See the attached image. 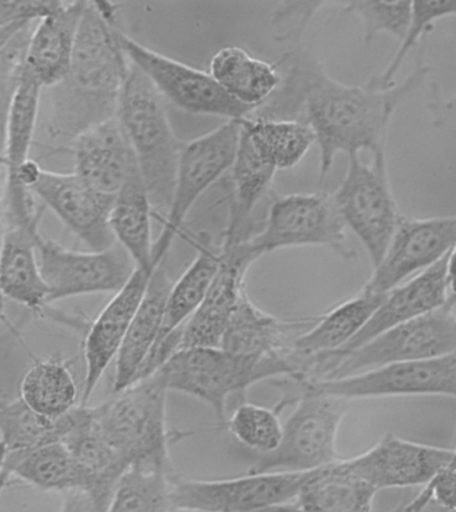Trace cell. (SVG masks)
<instances>
[{"mask_svg":"<svg viewBox=\"0 0 456 512\" xmlns=\"http://www.w3.org/2000/svg\"><path fill=\"white\" fill-rule=\"evenodd\" d=\"M311 472V471H310ZM310 472H264L224 480H172L171 508L254 512L291 503Z\"/></svg>","mask_w":456,"mask_h":512,"instance_id":"cell-14","label":"cell"},{"mask_svg":"<svg viewBox=\"0 0 456 512\" xmlns=\"http://www.w3.org/2000/svg\"><path fill=\"white\" fill-rule=\"evenodd\" d=\"M276 66L283 68L278 90L251 115L307 124L319 150V183L326 180L339 154L386 152L396 110L430 74V67L419 62L402 83L380 86L371 79L362 86L346 84L302 50L288 52Z\"/></svg>","mask_w":456,"mask_h":512,"instance_id":"cell-1","label":"cell"},{"mask_svg":"<svg viewBox=\"0 0 456 512\" xmlns=\"http://www.w3.org/2000/svg\"><path fill=\"white\" fill-rule=\"evenodd\" d=\"M75 174L95 190L116 195L138 167L119 120L108 119L76 136L72 143Z\"/></svg>","mask_w":456,"mask_h":512,"instance_id":"cell-20","label":"cell"},{"mask_svg":"<svg viewBox=\"0 0 456 512\" xmlns=\"http://www.w3.org/2000/svg\"><path fill=\"white\" fill-rule=\"evenodd\" d=\"M452 459L454 450L386 435L370 450L346 460L356 475L379 492L384 488L424 486L450 466Z\"/></svg>","mask_w":456,"mask_h":512,"instance_id":"cell-17","label":"cell"},{"mask_svg":"<svg viewBox=\"0 0 456 512\" xmlns=\"http://www.w3.org/2000/svg\"><path fill=\"white\" fill-rule=\"evenodd\" d=\"M219 266L220 247L216 248L208 238L203 242H198V256L183 272V275L172 284L166 307H164L158 342L151 354L159 350L171 336L180 335L184 324L195 314L206 298L207 292L218 274Z\"/></svg>","mask_w":456,"mask_h":512,"instance_id":"cell-32","label":"cell"},{"mask_svg":"<svg viewBox=\"0 0 456 512\" xmlns=\"http://www.w3.org/2000/svg\"><path fill=\"white\" fill-rule=\"evenodd\" d=\"M40 274L46 283L47 304L72 296L118 292L135 271L134 260L119 244L107 251H74L39 236Z\"/></svg>","mask_w":456,"mask_h":512,"instance_id":"cell-13","label":"cell"},{"mask_svg":"<svg viewBox=\"0 0 456 512\" xmlns=\"http://www.w3.org/2000/svg\"><path fill=\"white\" fill-rule=\"evenodd\" d=\"M434 502L447 510L456 511V467L440 470L410 503L403 504L402 512H419L427 503Z\"/></svg>","mask_w":456,"mask_h":512,"instance_id":"cell-40","label":"cell"},{"mask_svg":"<svg viewBox=\"0 0 456 512\" xmlns=\"http://www.w3.org/2000/svg\"><path fill=\"white\" fill-rule=\"evenodd\" d=\"M227 430L255 455L271 454L283 438L279 412L254 403L238 404L228 419Z\"/></svg>","mask_w":456,"mask_h":512,"instance_id":"cell-37","label":"cell"},{"mask_svg":"<svg viewBox=\"0 0 456 512\" xmlns=\"http://www.w3.org/2000/svg\"><path fill=\"white\" fill-rule=\"evenodd\" d=\"M419 512H456L452 510H447V508H443L438 506V504L434 502L427 503L426 506L422 508Z\"/></svg>","mask_w":456,"mask_h":512,"instance_id":"cell-50","label":"cell"},{"mask_svg":"<svg viewBox=\"0 0 456 512\" xmlns=\"http://www.w3.org/2000/svg\"><path fill=\"white\" fill-rule=\"evenodd\" d=\"M230 171L231 195L228 199V222L223 242L240 243L250 238L248 219L263 196L270 191L278 171L256 154L243 132Z\"/></svg>","mask_w":456,"mask_h":512,"instance_id":"cell-31","label":"cell"},{"mask_svg":"<svg viewBox=\"0 0 456 512\" xmlns=\"http://www.w3.org/2000/svg\"><path fill=\"white\" fill-rule=\"evenodd\" d=\"M39 236V228L3 224L0 280L7 299L43 314L48 290L40 274L36 251Z\"/></svg>","mask_w":456,"mask_h":512,"instance_id":"cell-26","label":"cell"},{"mask_svg":"<svg viewBox=\"0 0 456 512\" xmlns=\"http://www.w3.org/2000/svg\"><path fill=\"white\" fill-rule=\"evenodd\" d=\"M116 6L87 2L76 35L70 74L54 87L51 114L55 135L76 136L115 118L131 63L120 47Z\"/></svg>","mask_w":456,"mask_h":512,"instance_id":"cell-2","label":"cell"},{"mask_svg":"<svg viewBox=\"0 0 456 512\" xmlns=\"http://www.w3.org/2000/svg\"><path fill=\"white\" fill-rule=\"evenodd\" d=\"M240 126L256 154L276 171L298 166L315 146L314 132L307 124L296 120L250 115L240 120Z\"/></svg>","mask_w":456,"mask_h":512,"instance_id":"cell-33","label":"cell"},{"mask_svg":"<svg viewBox=\"0 0 456 512\" xmlns=\"http://www.w3.org/2000/svg\"><path fill=\"white\" fill-rule=\"evenodd\" d=\"M2 236H3V220L2 216H0V244H2ZM6 299L7 296L4 294L2 280H0V324L6 320Z\"/></svg>","mask_w":456,"mask_h":512,"instance_id":"cell-49","label":"cell"},{"mask_svg":"<svg viewBox=\"0 0 456 512\" xmlns=\"http://www.w3.org/2000/svg\"><path fill=\"white\" fill-rule=\"evenodd\" d=\"M31 192L88 250L107 251L118 244L110 226L115 195L95 190L75 172L60 174L47 170L40 172Z\"/></svg>","mask_w":456,"mask_h":512,"instance_id":"cell-16","label":"cell"},{"mask_svg":"<svg viewBox=\"0 0 456 512\" xmlns=\"http://www.w3.org/2000/svg\"><path fill=\"white\" fill-rule=\"evenodd\" d=\"M166 380L159 371L94 406L96 419L128 468L172 475Z\"/></svg>","mask_w":456,"mask_h":512,"instance_id":"cell-5","label":"cell"},{"mask_svg":"<svg viewBox=\"0 0 456 512\" xmlns=\"http://www.w3.org/2000/svg\"><path fill=\"white\" fill-rule=\"evenodd\" d=\"M446 260L447 256L435 266L387 292L363 330L338 351L355 350L392 327L446 306L450 300L446 286Z\"/></svg>","mask_w":456,"mask_h":512,"instance_id":"cell-22","label":"cell"},{"mask_svg":"<svg viewBox=\"0 0 456 512\" xmlns=\"http://www.w3.org/2000/svg\"><path fill=\"white\" fill-rule=\"evenodd\" d=\"M168 390L202 400L224 423L231 396L242 395L263 380L287 376L298 379V364L284 355H240L220 347L176 351L158 370Z\"/></svg>","mask_w":456,"mask_h":512,"instance_id":"cell-4","label":"cell"},{"mask_svg":"<svg viewBox=\"0 0 456 512\" xmlns=\"http://www.w3.org/2000/svg\"><path fill=\"white\" fill-rule=\"evenodd\" d=\"M294 411L283 424V438L274 452L255 455L247 474L310 472L339 460L338 432L348 411V400L336 396L296 395Z\"/></svg>","mask_w":456,"mask_h":512,"instance_id":"cell-7","label":"cell"},{"mask_svg":"<svg viewBox=\"0 0 456 512\" xmlns=\"http://www.w3.org/2000/svg\"><path fill=\"white\" fill-rule=\"evenodd\" d=\"M220 266L206 298L180 330L179 350L220 347L240 296L246 291V274L254 259L242 243L220 244Z\"/></svg>","mask_w":456,"mask_h":512,"instance_id":"cell-18","label":"cell"},{"mask_svg":"<svg viewBox=\"0 0 456 512\" xmlns=\"http://www.w3.org/2000/svg\"><path fill=\"white\" fill-rule=\"evenodd\" d=\"M112 495L88 490H72L64 494L59 512H107Z\"/></svg>","mask_w":456,"mask_h":512,"instance_id":"cell-43","label":"cell"},{"mask_svg":"<svg viewBox=\"0 0 456 512\" xmlns=\"http://www.w3.org/2000/svg\"><path fill=\"white\" fill-rule=\"evenodd\" d=\"M292 382L298 384L299 394L311 392L330 395L348 402L387 396L438 395L456 398V354L416 362L386 364L343 378ZM299 394L284 398L280 404L287 406Z\"/></svg>","mask_w":456,"mask_h":512,"instance_id":"cell-10","label":"cell"},{"mask_svg":"<svg viewBox=\"0 0 456 512\" xmlns=\"http://www.w3.org/2000/svg\"><path fill=\"white\" fill-rule=\"evenodd\" d=\"M456 244V216L403 218L386 254L362 290L386 295L446 258Z\"/></svg>","mask_w":456,"mask_h":512,"instance_id":"cell-15","label":"cell"},{"mask_svg":"<svg viewBox=\"0 0 456 512\" xmlns=\"http://www.w3.org/2000/svg\"><path fill=\"white\" fill-rule=\"evenodd\" d=\"M20 66V64H19ZM19 66L16 67L11 79L6 83H0V182H2L3 171H6V132L8 110H10L11 96L16 84ZM2 192H0V216H2Z\"/></svg>","mask_w":456,"mask_h":512,"instance_id":"cell-44","label":"cell"},{"mask_svg":"<svg viewBox=\"0 0 456 512\" xmlns=\"http://www.w3.org/2000/svg\"><path fill=\"white\" fill-rule=\"evenodd\" d=\"M62 6V2H0V27L16 22H38Z\"/></svg>","mask_w":456,"mask_h":512,"instance_id":"cell-42","label":"cell"},{"mask_svg":"<svg viewBox=\"0 0 456 512\" xmlns=\"http://www.w3.org/2000/svg\"><path fill=\"white\" fill-rule=\"evenodd\" d=\"M378 491L356 475L346 459L310 472L295 503L303 512H374Z\"/></svg>","mask_w":456,"mask_h":512,"instance_id":"cell-28","label":"cell"},{"mask_svg":"<svg viewBox=\"0 0 456 512\" xmlns=\"http://www.w3.org/2000/svg\"><path fill=\"white\" fill-rule=\"evenodd\" d=\"M450 466L456 467V448L454 450V459H452Z\"/></svg>","mask_w":456,"mask_h":512,"instance_id":"cell-53","label":"cell"},{"mask_svg":"<svg viewBox=\"0 0 456 512\" xmlns=\"http://www.w3.org/2000/svg\"><path fill=\"white\" fill-rule=\"evenodd\" d=\"M72 410L58 419L32 411L22 399L0 406V446L6 455H24L35 448L62 443L70 431Z\"/></svg>","mask_w":456,"mask_h":512,"instance_id":"cell-35","label":"cell"},{"mask_svg":"<svg viewBox=\"0 0 456 512\" xmlns=\"http://www.w3.org/2000/svg\"><path fill=\"white\" fill-rule=\"evenodd\" d=\"M30 24L31 23L28 22H16L0 27V54H2L6 48L10 47V44H12Z\"/></svg>","mask_w":456,"mask_h":512,"instance_id":"cell-45","label":"cell"},{"mask_svg":"<svg viewBox=\"0 0 456 512\" xmlns=\"http://www.w3.org/2000/svg\"><path fill=\"white\" fill-rule=\"evenodd\" d=\"M332 7V2H299L282 3L274 12V24L279 28L282 40H300L304 28L323 8Z\"/></svg>","mask_w":456,"mask_h":512,"instance_id":"cell-41","label":"cell"},{"mask_svg":"<svg viewBox=\"0 0 456 512\" xmlns=\"http://www.w3.org/2000/svg\"><path fill=\"white\" fill-rule=\"evenodd\" d=\"M172 284L174 282L167 275L163 264L156 267L138 312L132 320L130 330L116 356L114 386H112L114 394L138 382L144 363L158 342L164 307H166Z\"/></svg>","mask_w":456,"mask_h":512,"instance_id":"cell-24","label":"cell"},{"mask_svg":"<svg viewBox=\"0 0 456 512\" xmlns=\"http://www.w3.org/2000/svg\"><path fill=\"white\" fill-rule=\"evenodd\" d=\"M167 512H210L202 510H191V508H170Z\"/></svg>","mask_w":456,"mask_h":512,"instance_id":"cell-51","label":"cell"},{"mask_svg":"<svg viewBox=\"0 0 456 512\" xmlns=\"http://www.w3.org/2000/svg\"><path fill=\"white\" fill-rule=\"evenodd\" d=\"M434 115L440 122L456 123V94L452 95V98L446 100V102L435 104Z\"/></svg>","mask_w":456,"mask_h":512,"instance_id":"cell-47","label":"cell"},{"mask_svg":"<svg viewBox=\"0 0 456 512\" xmlns=\"http://www.w3.org/2000/svg\"><path fill=\"white\" fill-rule=\"evenodd\" d=\"M254 512H303L302 508L298 506L296 503H284V504H276V506H271L267 508H263V510L254 511Z\"/></svg>","mask_w":456,"mask_h":512,"instance_id":"cell-48","label":"cell"},{"mask_svg":"<svg viewBox=\"0 0 456 512\" xmlns=\"http://www.w3.org/2000/svg\"><path fill=\"white\" fill-rule=\"evenodd\" d=\"M384 296L386 295L359 291L352 298L344 300L320 316L311 328L300 335L292 344L290 351V358L302 370L299 379H302L306 372L308 360L327 352L342 350L350 343L378 310Z\"/></svg>","mask_w":456,"mask_h":512,"instance_id":"cell-25","label":"cell"},{"mask_svg":"<svg viewBox=\"0 0 456 512\" xmlns=\"http://www.w3.org/2000/svg\"><path fill=\"white\" fill-rule=\"evenodd\" d=\"M454 300L430 314L383 332L351 351H332L310 360V380L343 378L400 362L456 354Z\"/></svg>","mask_w":456,"mask_h":512,"instance_id":"cell-6","label":"cell"},{"mask_svg":"<svg viewBox=\"0 0 456 512\" xmlns=\"http://www.w3.org/2000/svg\"><path fill=\"white\" fill-rule=\"evenodd\" d=\"M403 504H400V506L395 507L394 510L388 511V512H402Z\"/></svg>","mask_w":456,"mask_h":512,"instance_id":"cell-52","label":"cell"},{"mask_svg":"<svg viewBox=\"0 0 456 512\" xmlns=\"http://www.w3.org/2000/svg\"><path fill=\"white\" fill-rule=\"evenodd\" d=\"M31 484L39 490L63 492L91 491V482L63 443H51L27 454L4 456L0 468V494L10 478Z\"/></svg>","mask_w":456,"mask_h":512,"instance_id":"cell-27","label":"cell"},{"mask_svg":"<svg viewBox=\"0 0 456 512\" xmlns=\"http://www.w3.org/2000/svg\"><path fill=\"white\" fill-rule=\"evenodd\" d=\"M150 196L144 186L139 168L136 167L127 182L115 195L110 216V226L116 243L126 250L135 266L155 270L160 264L154 259L152 240Z\"/></svg>","mask_w":456,"mask_h":512,"instance_id":"cell-29","label":"cell"},{"mask_svg":"<svg viewBox=\"0 0 456 512\" xmlns=\"http://www.w3.org/2000/svg\"><path fill=\"white\" fill-rule=\"evenodd\" d=\"M6 403L2 398H0V406H3V404Z\"/></svg>","mask_w":456,"mask_h":512,"instance_id":"cell-54","label":"cell"},{"mask_svg":"<svg viewBox=\"0 0 456 512\" xmlns=\"http://www.w3.org/2000/svg\"><path fill=\"white\" fill-rule=\"evenodd\" d=\"M446 286L448 299L456 302V244L448 252L446 260Z\"/></svg>","mask_w":456,"mask_h":512,"instance_id":"cell-46","label":"cell"},{"mask_svg":"<svg viewBox=\"0 0 456 512\" xmlns=\"http://www.w3.org/2000/svg\"><path fill=\"white\" fill-rule=\"evenodd\" d=\"M20 399L46 418L58 419L74 410L79 394L71 363L60 358L35 360L20 384Z\"/></svg>","mask_w":456,"mask_h":512,"instance_id":"cell-34","label":"cell"},{"mask_svg":"<svg viewBox=\"0 0 456 512\" xmlns=\"http://www.w3.org/2000/svg\"><path fill=\"white\" fill-rule=\"evenodd\" d=\"M120 47L132 66L142 71L164 100L195 115L227 120L248 118L255 110L243 106L220 88L210 72L198 70L136 42L118 28Z\"/></svg>","mask_w":456,"mask_h":512,"instance_id":"cell-12","label":"cell"},{"mask_svg":"<svg viewBox=\"0 0 456 512\" xmlns=\"http://www.w3.org/2000/svg\"><path fill=\"white\" fill-rule=\"evenodd\" d=\"M332 198L346 227L363 244L372 268L378 267L404 218L388 178L386 152L371 155L370 163L359 154L348 156L346 175Z\"/></svg>","mask_w":456,"mask_h":512,"instance_id":"cell-8","label":"cell"},{"mask_svg":"<svg viewBox=\"0 0 456 512\" xmlns=\"http://www.w3.org/2000/svg\"><path fill=\"white\" fill-rule=\"evenodd\" d=\"M456 16V2H412L410 26L406 35L400 40L398 50L384 68L383 72L374 76L372 80L380 86L395 84V76L402 68L404 59L420 42L427 32L432 31L438 20L454 18Z\"/></svg>","mask_w":456,"mask_h":512,"instance_id":"cell-38","label":"cell"},{"mask_svg":"<svg viewBox=\"0 0 456 512\" xmlns=\"http://www.w3.org/2000/svg\"><path fill=\"white\" fill-rule=\"evenodd\" d=\"M242 244L255 262L270 252L302 246L327 247L344 259L356 256L334 198L326 192L276 196L262 228Z\"/></svg>","mask_w":456,"mask_h":512,"instance_id":"cell-9","label":"cell"},{"mask_svg":"<svg viewBox=\"0 0 456 512\" xmlns=\"http://www.w3.org/2000/svg\"><path fill=\"white\" fill-rule=\"evenodd\" d=\"M87 2H62L36 22L22 59L23 67L44 87L54 88L70 74L80 20Z\"/></svg>","mask_w":456,"mask_h":512,"instance_id":"cell-21","label":"cell"},{"mask_svg":"<svg viewBox=\"0 0 456 512\" xmlns=\"http://www.w3.org/2000/svg\"><path fill=\"white\" fill-rule=\"evenodd\" d=\"M210 75L227 95L252 110L263 106L282 80L276 64L236 46L224 47L212 56Z\"/></svg>","mask_w":456,"mask_h":512,"instance_id":"cell-30","label":"cell"},{"mask_svg":"<svg viewBox=\"0 0 456 512\" xmlns=\"http://www.w3.org/2000/svg\"><path fill=\"white\" fill-rule=\"evenodd\" d=\"M332 7L358 16L367 44L380 34L394 36L400 42L410 26L412 2H332Z\"/></svg>","mask_w":456,"mask_h":512,"instance_id":"cell-39","label":"cell"},{"mask_svg":"<svg viewBox=\"0 0 456 512\" xmlns=\"http://www.w3.org/2000/svg\"><path fill=\"white\" fill-rule=\"evenodd\" d=\"M240 120H227L214 131L184 144L176 172L174 196L166 222L154 243L156 264H163L172 242L200 196L231 170L238 152Z\"/></svg>","mask_w":456,"mask_h":512,"instance_id":"cell-11","label":"cell"},{"mask_svg":"<svg viewBox=\"0 0 456 512\" xmlns=\"http://www.w3.org/2000/svg\"><path fill=\"white\" fill-rule=\"evenodd\" d=\"M172 475L130 468L119 480L107 512H167Z\"/></svg>","mask_w":456,"mask_h":512,"instance_id":"cell-36","label":"cell"},{"mask_svg":"<svg viewBox=\"0 0 456 512\" xmlns=\"http://www.w3.org/2000/svg\"><path fill=\"white\" fill-rule=\"evenodd\" d=\"M314 323L267 314L256 307L244 291L224 332L220 348L240 355L290 356L292 344Z\"/></svg>","mask_w":456,"mask_h":512,"instance_id":"cell-23","label":"cell"},{"mask_svg":"<svg viewBox=\"0 0 456 512\" xmlns=\"http://www.w3.org/2000/svg\"><path fill=\"white\" fill-rule=\"evenodd\" d=\"M154 271L136 267L128 282L115 292L114 298L88 326L83 343L86 376L80 399L82 406L90 402L99 380L118 356Z\"/></svg>","mask_w":456,"mask_h":512,"instance_id":"cell-19","label":"cell"},{"mask_svg":"<svg viewBox=\"0 0 456 512\" xmlns=\"http://www.w3.org/2000/svg\"><path fill=\"white\" fill-rule=\"evenodd\" d=\"M116 119L134 152L152 208L167 214L184 144L168 119L166 100L150 79L131 64L120 92Z\"/></svg>","mask_w":456,"mask_h":512,"instance_id":"cell-3","label":"cell"}]
</instances>
